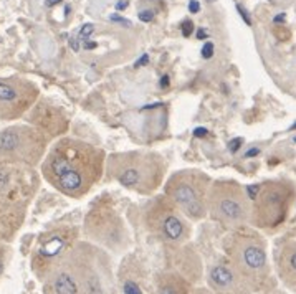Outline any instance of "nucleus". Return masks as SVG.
Returning <instances> with one entry per match:
<instances>
[{
  "label": "nucleus",
  "instance_id": "nucleus-25",
  "mask_svg": "<svg viewBox=\"0 0 296 294\" xmlns=\"http://www.w3.org/2000/svg\"><path fill=\"white\" fill-rule=\"evenodd\" d=\"M90 34H93V25H84L82 28V36H88Z\"/></svg>",
  "mask_w": 296,
  "mask_h": 294
},
{
  "label": "nucleus",
  "instance_id": "nucleus-37",
  "mask_svg": "<svg viewBox=\"0 0 296 294\" xmlns=\"http://www.w3.org/2000/svg\"><path fill=\"white\" fill-rule=\"evenodd\" d=\"M160 84H162V86H168V76H166V78H162V81H160Z\"/></svg>",
  "mask_w": 296,
  "mask_h": 294
},
{
  "label": "nucleus",
  "instance_id": "nucleus-5",
  "mask_svg": "<svg viewBox=\"0 0 296 294\" xmlns=\"http://www.w3.org/2000/svg\"><path fill=\"white\" fill-rule=\"evenodd\" d=\"M144 225L159 242L170 246H179L190 238V225L168 195H158L144 206Z\"/></svg>",
  "mask_w": 296,
  "mask_h": 294
},
{
  "label": "nucleus",
  "instance_id": "nucleus-24",
  "mask_svg": "<svg viewBox=\"0 0 296 294\" xmlns=\"http://www.w3.org/2000/svg\"><path fill=\"white\" fill-rule=\"evenodd\" d=\"M189 10H190V14H197L198 10H200V5H198L197 0H190V2H189Z\"/></svg>",
  "mask_w": 296,
  "mask_h": 294
},
{
  "label": "nucleus",
  "instance_id": "nucleus-21",
  "mask_svg": "<svg viewBox=\"0 0 296 294\" xmlns=\"http://www.w3.org/2000/svg\"><path fill=\"white\" fill-rule=\"evenodd\" d=\"M192 30H194L192 22H184V24H182V35H184V36H190Z\"/></svg>",
  "mask_w": 296,
  "mask_h": 294
},
{
  "label": "nucleus",
  "instance_id": "nucleus-38",
  "mask_svg": "<svg viewBox=\"0 0 296 294\" xmlns=\"http://www.w3.org/2000/svg\"><path fill=\"white\" fill-rule=\"evenodd\" d=\"M207 2H210V4H212V2H215V0H207Z\"/></svg>",
  "mask_w": 296,
  "mask_h": 294
},
{
  "label": "nucleus",
  "instance_id": "nucleus-39",
  "mask_svg": "<svg viewBox=\"0 0 296 294\" xmlns=\"http://www.w3.org/2000/svg\"><path fill=\"white\" fill-rule=\"evenodd\" d=\"M293 129H296V124H294V126H293Z\"/></svg>",
  "mask_w": 296,
  "mask_h": 294
},
{
  "label": "nucleus",
  "instance_id": "nucleus-27",
  "mask_svg": "<svg viewBox=\"0 0 296 294\" xmlns=\"http://www.w3.org/2000/svg\"><path fill=\"white\" fill-rule=\"evenodd\" d=\"M111 20H114V22H121V24H126V25H131V22H129V20L118 17V15H111Z\"/></svg>",
  "mask_w": 296,
  "mask_h": 294
},
{
  "label": "nucleus",
  "instance_id": "nucleus-19",
  "mask_svg": "<svg viewBox=\"0 0 296 294\" xmlns=\"http://www.w3.org/2000/svg\"><path fill=\"white\" fill-rule=\"evenodd\" d=\"M5 261H7V248H5L4 242H0V276L4 274V270H5Z\"/></svg>",
  "mask_w": 296,
  "mask_h": 294
},
{
  "label": "nucleus",
  "instance_id": "nucleus-15",
  "mask_svg": "<svg viewBox=\"0 0 296 294\" xmlns=\"http://www.w3.org/2000/svg\"><path fill=\"white\" fill-rule=\"evenodd\" d=\"M28 121L48 138L62 136L68 129V121L63 116V112L56 106H52L46 101L38 102L34 110H30Z\"/></svg>",
  "mask_w": 296,
  "mask_h": 294
},
{
  "label": "nucleus",
  "instance_id": "nucleus-28",
  "mask_svg": "<svg viewBox=\"0 0 296 294\" xmlns=\"http://www.w3.org/2000/svg\"><path fill=\"white\" fill-rule=\"evenodd\" d=\"M236 8H238V12H240V15H242V17H244V18H245V22H246V25H250V18H248V17H246V14H245V10H242V7H236Z\"/></svg>",
  "mask_w": 296,
  "mask_h": 294
},
{
  "label": "nucleus",
  "instance_id": "nucleus-2",
  "mask_svg": "<svg viewBox=\"0 0 296 294\" xmlns=\"http://www.w3.org/2000/svg\"><path fill=\"white\" fill-rule=\"evenodd\" d=\"M227 260L248 282L254 292L273 290L272 268L263 238L245 228H234L224 243Z\"/></svg>",
  "mask_w": 296,
  "mask_h": 294
},
{
  "label": "nucleus",
  "instance_id": "nucleus-31",
  "mask_svg": "<svg viewBox=\"0 0 296 294\" xmlns=\"http://www.w3.org/2000/svg\"><path fill=\"white\" fill-rule=\"evenodd\" d=\"M284 18H286V17H284V14H280V15H276V17H275V22H276V24H278V22H284Z\"/></svg>",
  "mask_w": 296,
  "mask_h": 294
},
{
  "label": "nucleus",
  "instance_id": "nucleus-32",
  "mask_svg": "<svg viewBox=\"0 0 296 294\" xmlns=\"http://www.w3.org/2000/svg\"><path fill=\"white\" fill-rule=\"evenodd\" d=\"M258 152H260L258 149H252V150L246 152V156H248V157H252V156H258Z\"/></svg>",
  "mask_w": 296,
  "mask_h": 294
},
{
  "label": "nucleus",
  "instance_id": "nucleus-1",
  "mask_svg": "<svg viewBox=\"0 0 296 294\" xmlns=\"http://www.w3.org/2000/svg\"><path fill=\"white\" fill-rule=\"evenodd\" d=\"M104 152L82 139L62 138L42 162L45 180L66 197L82 198L100 182Z\"/></svg>",
  "mask_w": 296,
  "mask_h": 294
},
{
  "label": "nucleus",
  "instance_id": "nucleus-3",
  "mask_svg": "<svg viewBox=\"0 0 296 294\" xmlns=\"http://www.w3.org/2000/svg\"><path fill=\"white\" fill-rule=\"evenodd\" d=\"M108 172L124 188L150 195L164 182L166 160L158 152L128 150L108 157Z\"/></svg>",
  "mask_w": 296,
  "mask_h": 294
},
{
  "label": "nucleus",
  "instance_id": "nucleus-30",
  "mask_svg": "<svg viewBox=\"0 0 296 294\" xmlns=\"http://www.w3.org/2000/svg\"><path fill=\"white\" fill-rule=\"evenodd\" d=\"M126 7H128V2H118V5H116L118 10H122V8H126Z\"/></svg>",
  "mask_w": 296,
  "mask_h": 294
},
{
  "label": "nucleus",
  "instance_id": "nucleus-26",
  "mask_svg": "<svg viewBox=\"0 0 296 294\" xmlns=\"http://www.w3.org/2000/svg\"><path fill=\"white\" fill-rule=\"evenodd\" d=\"M194 294H215L210 288H198V290H194Z\"/></svg>",
  "mask_w": 296,
  "mask_h": 294
},
{
  "label": "nucleus",
  "instance_id": "nucleus-8",
  "mask_svg": "<svg viewBox=\"0 0 296 294\" xmlns=\"http://www.w3.org/2000/svg\"><path fill=\"white\" fill-rule=\"evenodd\" d=\"M293 190L283 182H266L258 185V192L252 198L250 223L263 230H275L286 220Z\"/></svg>",
  "mask_w": 296,
  "mask_h": 294
},
{
  "label": "nucleus",
  "instance_id": "nucleus-10",
  "mask_svg": "<svg viewBox=\"0 0 296 294\" xmlns=\"http://www.w3.org/2000/svg\"><path fill=\"white\" fill-rule=\"evenodd\" d=\"M38 185L34 166L0 157V202L26 206Z\"/></svg>",
  "mask_w": 296,
  "mask_h": 294
},
{
  "label": "nucleus",
  "instance_id": "nucleus-29",
  "mask_svg": "<svg viewBox=\"0 0 296 294\" xmlns=\"http://www.w3.org/2000/svg\"><path fill=\"white\" fill-rule=\"evenodd\" d=\"M260 294H286V292H282V291H276V290H268V291H263Z\"/></svg>",
  "mask_w": 296,
  "mask_h": 294
},
{
  "label": "nucleus",
  "instance_id": "nucleus-4",
  "mask_svg": "<svg viewBox=\"0 0 296 294\" xmlns=\"http://www.w3.org/2000/svg\"><path fill=\"white\" fill-rule=\"evenodd\" d=\"M210 184L212 180L207 174L187 168L172 174L164 185V194L179 206L187 218L198 222L208 214L207 195Z\"/></svg>",
  "mask_w": 296,
  "mask_h": 294
},
{
  "label": "nucleus",
  "instance_id": "nucleus-6",
  "mask_svg": "<svg viewBox=\"0 0 296 294\" xmlns=\"http://www.w3.org/2000/svg\"><path fill=\"white\" fill-rule=\"evenodd\" d=\"M64 261L78 282L80 294H108L111 271L106 256L98 248L76 242L64 254Z\"/></svg>",
  "mask_w": 296,
  "mask_h": 294
},
{
  "label": "nucleus",
  "instance_id": "nucleus-7",
  "mask_svg": "<svg viewBox=\"0 0 296 294\" xmlns=\"http://www.w3.org/2000/svg\"><path fill=\"white\" fill-rule=\"evenodd\" d=\"M207 212L220 225L240 228L250 222L248 195L235 180H215L208 188Z\"/></svg>",
  "mask_w": 296,
  "mask_h": 294
},
{
  "label": "nucleus",
  "instance_id": "nucleus-36",
  "mask_svg": "<svg viewBox=\"0 0 296 294\" xmlns=\"http://www.w3.org/2000/svg\"><path fill=\"white\" fill-rule=\"evenodd\" d=\"M206 35H207V34H206V32H204V30H198V34H197V36L200 38V40H202V38L206 36Z\"/></svg>",
  "mask_w": 296,
  "mask_h": 294
},
{
  "label": "nucleus",
  "instance_id": "nucleus-20",
  "mask_svg": "<svg viewBox=\"0 0 296 294\" xmlns=\"http://www.w3.org/2000/svg\"><path fill=\"white\" fill-rule=\"evenodd\" d=\"M214 55V43L212 42H206L202 48V56L204 58H212Z\"/></svg>",
  "mask_w": 296,
  "mask_h": 294
},
{
  "label": "nucleus",
  "instance_id": "nucleus-12",
  "mask_svg": "<svg viewBox=\"0 0 296 294\" xmlns=\"http://www.w3.org/2000/svg\"><path fill=\"white\" fill-rule=\"evenodd\" d=\"M78 232L74 226L60 225L53 230L43 233L32 253V270L43 281L46 274L60 263L62 258L78 242Z\"/></svg>",
  "mask_w": 296,
  "mask_h": 294
},
{
  "label": "nucleus",
  "instance_id": "nucleus-14",
  "mask_svg": "<svg viewBox=\"0 0 296 294\" xmlns=\"http://www.w3.org/2000/svg\"><path fill=\"white\" fill-rule=\"evenodd\" d=\"M207 288L215 294H252L242 274L234 268L228 260H220L214 263L207 271Z\"/></svg>",
  "mask_w": 296,
  "mask_h": 294
},
{
  "label": "nucleus",
  "instance_id": "nucleus-23",
  "mask_svg": "<svg viewBox=\"0 0 296 294\" xmlns=\"http://www.w3.org/2000/svg\"><path fill=\"white\" fill-rule=\"evenodd\" d=\"M240 144H244V139H242V138H236V139H234V140H230V144H228V149L232 150V152L238 150Z\"/></svg>",
  "mask_w": 296,
  "mask_h": 294
},
{
  "label": "nucleus",
  "instance_id": "nucleus-16",
  "mask_svg": "<svg viewBox=\"0 0 296 294\" xmlns=\"http://www.w3.org/2000/svg\"><path fill=\"white\" fill-rule=\"evenodd\" d=\"M154 294H194L190 281L177 271H159L152 280Z\"/></svg>",
  "mask_w": 296,
  "mask_h": 294
},
{
  "label": "nucleus",
  "instance_id": "nucleus-17",
  "mask_svg": "<svg viewBox=\"0 0 296 294\" xmlns=\"http://www.w3.org/2000/svg\"><path fill=\"white\" fill-rule=\"evenodd\" d=\"M25 206L0 202V242H12L22 228Z\"/></svg>",
  "mask_w": 296,
  "mask_h": 294
},
{
  "label": "nucleus",
  "instance_id": "nucleus-33",
  "mask_svg": "<svg viewBox=\"0 0 296 294\" xmlns=\"http://www.w3.org/2000/svg\"><path fill=\"white\" fill-rule=\"evenodd\" d=\"M148 62V55H144L141 60H139V62H136V66H139V64H142V63H146Z\"/></svg>",
  "mask_w": 296,
  "mask_h": 294
},
{
  "label": "nucleus",
  "instance_id": "nucleus-34",
  "mask_svg": "<svg viewBox=\"0 0 296 294\" xmlns=\"http://www.w3.org/2000/svg\"><path fill=\"white\" fill-rule=\"evenodd\" d=\"M207 130L206 129H196V136H206Z\"/></svg>",
  "mask_w": 296,
  "mask_h": 294
},
{
  "label": "nucleus",
  "instance_id": "nucleus-18",
  "mask_svg": "<svg viewBox=\"0 0 296 294\" xmlns=\"http://www.w3.org/2000/svg\"><path fill=\"white\" fill-rule=\"evenodd\" d=\"M278 276L283 284L296 292V243H286L276 254Z\"/></svg>",
  "mask_w": 296,
  "mask_h": 294
},
{
  "label": "nucleus",
  "instance_id": "nucleus-9",
  "mask_svg": "<svg viewBox=\"0 0 296 294\" xmlns=\"http://www.w3.org/2000/svg\"><path fill=\"white\" fill-rule=\"evenodd\" d=\"M50 138L35 126L17 124L0 132V157L36 166L45 157Z\"/></svg>",
  "mask_w": 296,
  "mask_h": 294
},
{
  "label": "nucleus",
  "instance_id": "nucleus-22",
  "mask_svg": "<svg viewBox=\"0 0 296 294\" xmlns=\"http://www.w3.org/2000/svg\"><path fill=\"white\" fill-rule=\"evenodd\" d=\"M152 18H154V14L150 12V10H142V12L139 14V20H141V22H146V24H148V22L152 20Z\"/></svg>",
  "mask_w": 296,
  "mask_h": 294
},
{
  "label": "nucleus",
  "instance_id": "nucleus-11",
  "mask_svg": "<svg viewBox=\"0 0 296 294\" xmlns=\"http://www.w3.org/2000/svg\"><path fill=\"white\" fill-rule=\"evenodd\" d=\"M84 232L93 242L118 252L128 244V230L120 214L106 202H96L84 218Z\"/></svg>",
  "mask_w": 296,
  "mask_h": 294
},
{
  "label": "nucleus",
  "instance_id": "nucleus-13",
  "mask_svg": "<svg viewBox=\"0 0 296 294\" xmlns=\"http://www.w3.org/2000/svg\"><path fill=\"white\" fill-rule=\"evenodd\" d=\"M38 98L34 81L18 78H0V121H14L32 110Z\"/></svg>",
  "mask_w": 296,
  "mask_h": 294
},
{
  "label": "nucleus",
  "instance_id": "nucleus-35",
  "mask_svg": "<svg viewBox=\"0 0 296 294\" xmlns=\"http://www.w3.org/2000/svg\"><path fill=\"white\" fill-rule=\"evenodd\" d=\"M58 2H62V0H46V5H55Z\"/></svg>",
  "mask_w": 296,
  "mask_h": 294
}]
</instances>
